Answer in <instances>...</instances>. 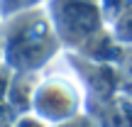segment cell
Segmentation results:
<instances>
[{
  "instance_id": "5",
  "label": "cell",
  "mask_w": 132,
  "mask_h": 127,
  "mask_svg": "<svg viewBox=\"0 0 132 127\" xmlns=\"http://www.w3.org/2000/svg\"><path fill=\"white\" fill-rule=\"evenodd\" d=\"M3 20H5V15H3V10H0V27H3Z\"/></svg>"
},
{
  "instance_id": "3",
  "label": "cell",
  "mask_w": 132,
  "mask_h": 127,
  "mask_svg": "<svg viewBox=\"0 0 132 127\" xmlns=\"http://www.w3.org/2000/svg\"><path fill=\"white\" fill-rule=\"evenodd\" d=\"M12 127H47V120H42L39 115H34L32 110L29 113H22L12 120Z\"/></svg>"
},
{
  "instance_id": "1",
  "label": "cell",
  "mask_w": 132,
  "mask_h": 127,
  "mask_svg": "<svg viewBox=\"0 0 132 127\" xmlns=\"http://www.w3.org/2000/svg\"><path fill=\"white\" fill-rule=\"evenodd\" d=\"M61 37L56 32L49 7L42 3L34 7L12 12L0 27L3 61L10 71H39L61 49Z\"/></svg>"
},
{
  "instance_id": "2",
  "label": "cell",
  "mask_w": 132,
  "mask_h": 127,
  "mask_svg": "<svg viewBox=\"0 0 132 127\" xmlns=\"http://www.w3.org/2000/svg\"><path fill=\"white\" fill-rule=\"evenodd\" d=\"M81 108V93L76 90L73 81L64 76H49L39 81L32 100V113L47 120L49 125H59L76 117Z\"/></svg>"
},
{
  "instance_id": "4",
  "label": "cell",
  "mask_w": 132,
  "mask_h": 127,
  "mask_svg": "<svg viewBox=\"0 0 132 127\" xmlns=\"http://www.w3.org/2000/svg\"><path fill=\"white\" fill-rule=\"evenodd\" d=\"M10 76H12V71H10V69H7V64L3 61V49H0V95H5V93H7Z\"/></svg>"
}]
</instances>
